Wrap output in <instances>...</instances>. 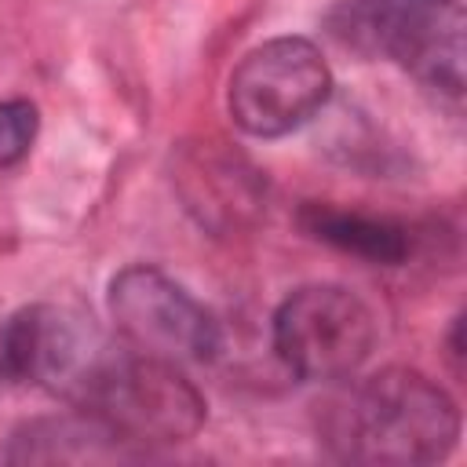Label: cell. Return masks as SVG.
I'll return each mask as SVG.
<instances>
[{
	"label": "cell",
	"mask_w": 467,
	"mask_h": 467,
	"mask_svg": "<svg viewBox=\"0 0 467 467\" xmlns=\"http://www.w3.org/2000/svg\"><path fill=\"white\" fill-rule=\"evenodd\" d=\"M325 445L339 460L416 467L456 449V401L416 368H383L336 394L321 416Z\"/></svg>",
	"instance_id": "1"
},
{
	"label": "cell",
	"mask_w": 467,
	"mask_h": 467,
	"mask_svg": "<svg viewBox=\"0 0 467 467\" xmlns=\"http://www.w3.org/2000/svg\"><path fill=\"white\" fill-rule=\"evenodd\" d=\"M69 401L102 420L128 445L186 441L204 423V398L179 365L135 347L113 350L106 343Z\"/></svg>",
	"instance_id": "2"
},
{
	"label": "cell",
	"mask_w": 467,
	"mask_h": 467,
	"mask_svg": "<svg viewBox=\"0 0 467 467\" xmlns=\"http://www.w3.org/2000/svg\"><path fill=\"white\" fill-rule=\"evenodd\" d=\"M325 26L365 58H394L452 99L463 91V11L456 0H339Z\"/></svg>",
	"instance_id": "3"
},
{
	"label": "cell",
	"mask_w": 467,
	"mask_h": 467,
	"mask_svg": "<svg viewBox=\"0 0 467 467\" xmlns=\"http://www.w3.org/2000/svg\"><path fill=\"white\" fill-rule=\"evenodd\" d=\"M332 95V73L306 36H277L252 47L230 73L226 106L241 131L277 139L303 128Z\"/></svg>",
	"instance_id": "4"
},
{
	"label": "cell",
	"mask_w": 467,
	"mask_h": 467,
	"mask_svg": "<svg viewBox=\"0 0 467 467\" xmlns=\"http://www.w3.org/2000/svg\"><path fill=\"white\" fill-rule=\"evenodd\" d=\"M372 347L376 317L343 285H303L274 310V350L299 379H347Z\"/></svg>",
	"instance_id": "5"
},
{
	"label": "cell",
	"mask_w": 467,
	"mask_h": 467,
	"mask_svg": "<svg viewBox=\"0 0 467 467\" xmlns=\"http://www.w3.org/2000/svg\"><path fill=\"white\" fill-rule=\"evenodd\" d=\"M109 317L128 347L164 361H212L223 347L219 321L164 270L135 263L113 274Z\"/></svg>",
	"instance_id": "6"
},
{
	"label": "cell",
	"mask_w": 467,
	"mask_h": 467,
	"mask_svg": "<svg viewBox=\"0 0 467 467\" xmlns=\"http://www.w3.org/2000/svg\"><path fill=\"white\" fill-rule=\"evenodd\" d=\"M299 226L310 237H317L347 255H358L365 263H376V266H401L412 252V237L398 219L336 208L325 201H306L299 208Z\"/></svg>",
	"instance_id": "7"
},
{
	"label": "cell",
	"mask_w": 467,
	"mask_h": 467,
	"mask_svg": "<svg viewBox=\"0 0 467 467\" xmlns=\"http://www.w3.org/2000/svg\"><path fill=\"white\" fill-rule=\"evenodd\" d=\"M131 445L120 441L102 420L91 412L77 416H44L29 420L11 434L7 460L15 463H77V460H117Z\"/></svg>",
	"instance_id": "8"
},
{
	"label": "cell",
	"mask_w": 467,
	"mask_h": 467,
	"mask_svg": "<svg viewBox=\"0 0 467 467\" xmlns=\"http://www.w3.org/2000/svg\"><path fill=\"white\" fill-rule=\"evenodd\" d=\"M51 339V306L33 303L0 321V383H40Z\"/></svg>",
	"instance_id": "9"
},
{
	"label": "cell",
	"mask_w": 467,
	"mask_h": 467,
	"mask_svg": "<svg viewBox=\"0 0 467 467\" xmlns=\"http://www.w3.org/2000/svg\"><path fill=\"white\" fill-rule=\"evenodd\" d=\"M40 117L29 99H4L0 102V168H15L33 150Z\"/></svg>",
	"instance_id": "10"
}]
</instances>
